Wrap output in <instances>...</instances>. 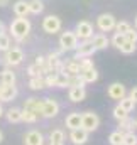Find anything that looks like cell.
<instances>
[{"instance_id": "41", "label": "cell", "mask_w": 137, "mask_h": 145, "mask_svg": "<svg viewBox=\"0 0 137 145\" xmlns=\"http://www.w3.org/2000/svg\"><path fill=\"white\" fill-rule=\"evenodd\" d=\"M129 96H130V98L134 100V103L137 105V86H134V88L130 89V95H129Z\"/></svg>"}, {"instance_id": "30", "label": "cell", "mask_w": 137, "mask_h": 145, "mask_svg": "<svg viewBox=\"0 0 137 145\" xmlns=\"http://www.w3.org/2000/svg\"><path fill=\"white\" fill-rule=\"evenodd\" d=\"M56 86L58 88H66L68 86V74L63 71L56 72Z\"/></svg>"}, {"instance_id": "7", "label": "cell", "mask_w": 137, "mask_h": 145, "mask_svg": "<svg viewBox=\"0 0 137 145\" xmlns=\"http://www.w3.org/2000/svg\"><path fill=\"white\" fill-rule=\"evenodd\" d=\"M115 24H117V19L112 15V14H102L98 15L97 19V25L102 32H110L115 29Z\"/></svg>"}, {"instance_id": "43", "label": "cell", "mask_w": 137, "mask_h": 145, "mask_svg": "<svg viewBox=\"0 0 137 145\" xmlns=\"http://www.w3.org/2000/svg\"><path fill=\"white\" fill-rule=\"evenodd\" d=\"M9 3V0H0V7H5Z\"/></svg>"}, {"instance_id": "23", "label": "cell", "mask_w": 137, "mask_h": 145, "mask_svg": "<svg viewBox=\"0 0 137 145\" xmlns=\"http://www.w3.org/2000/svg\"><path fill=\"white\" fill-rule=\"evenodd\" d=\"M0 74H2V83H3L5 86H12V84H15V72L14 71H10V69H3Z\"/></svg>"}, {"instance_id": "32", "label": "cell", "mask_w": 137, "mask_h": 145, "mask_svg": "<svg viewBox=\"0 0 137 145\" xmlns=\"http://www.w3.org/2000/svg\"><path fill=\"white\" fill-rule=\"evenodd\" d=\"M37 115L32 113V111H29V110H22V121H26V123H36L37 121Z\"/></svg>"}, {"instance_id": "12", "label": "cell", "mask_w": 137, "mask_h": 145, "mask_svg": "<svg viewBox=\"0 0 137 145\" xmlns=\"http://www.w3.org/2000/svg\"><path fill=\"white\" fill-rule=\"evenodd\" d=\"M24 145H44V137L39 130H31L24 137Z\"/></svg>"}, {"instance_id": "31", "label": "cell", "mask_w": 137, "mask_h": 145, "mask_svg": "<svg viewBox=\"0 0 137 145\" xmlns=\"http://www.w3.org/2000/svg\"><path fill=\"white\" fill-rule=\"evenodd\" d=\"M130 29H132V27H130V24H129V22H125V20H120V22H117V24H115V31H117V34L125 36Z\"/></svg>"}, {"instance_id": "10", "label": "cell", "mask_w": 137, "mask_h": 145, "mask_svg": "<svg viewBox=\"0 0 137 145\" xmlns=\"http://www.w3.org/2000/svg\"><path fill=\"white\" fill-rule=\"evenodd\" d=\"M107 95L112 98V100H122L124 96H127V89H125V86L122 84V83H112L110 86H108V89H107Z\"/></svg>"}, {"instance_id": "29", "label": "cell", "mask_w": 137, "mask_h": 145, "mask_svg": "<svg viewBox=\"0 0 137 145\" xmlns=\"http://www.w3.org/2000/svg\"><path fill=\"white\" fill-rule=\"evenodd\" d=\"M68 86L69 88H85V83L81 81L80 74H74V76H68Z\"/></svg>"}, {"instance_id": "11", "label": "cell", "mask_w": 137, "mask_h": 145, "mask_svg": "<svg viewBox=\"0 0 137 145\" xmlns=\"http://www.w3.org/2000/svg\"><path fill=\"white\" fill-rule=\"evenodd\" d=\"M69 140L74 145L86 144V140H88V132H86L85 128H81V127H80V128H73L71 133H69Z\"/></svg>"}, {"instance_id": "16", "label": "cell", "mask_w": 137, "mask_h": 145, "mask_svg": "<svg viewBox=\"0 0 137 145\" xmlns=\"http://www.w3.org/2000/svg\"><path fill=\"white\" fill-rule=\"evenodd\" d=\"M68 98L73 103H80L86 98V91H85V88H69Z\"/></svg>"}, {"instance_id": "13", "label": "cell", "mask_w": 137, "mask_h": 145, "mask_svg": "<svg viewBox=\"0 0 137 145\" xmlns=\"http://www.w3.org/2000/svg\"><path fill=\"white\" fill-rule=\"evenodd\" d=\"M17 96V88L15 84L12 86H0V101H12Z\"/></svg>"}, {"instance_id": "46", "label": "cell", "mask_w": 137, "mask_h": 145, "mask_svg": "<svg viewBox=\"0 0 137 145\" xmlns=\"http://www.w3.org/2000/svg\"><path fill=\"white\" fill-rule=\"evenodd\" d=\"M0 86H3V83H2V74H0Z\"/></svg>"}, {"instance_id": "3", "label": "cell", "mask_w": 137, "mask_h": 145, "mask_svg": "<svg viewBox=\"0 0 137 145\" xmlns=\"http://www.w3.org/2000/svg\"><path fill=\"white\" fill-rule=\"evenodd\" d=\"M24 61V51L19 49V47H10L5 51V56H3V63L7 66H17Z\"/></svg>"}, {"instance_id": "42", "label": "cell", "mask_w": 137, "mask_h": 145, "mask_svg": "<svg viewBox=\"0 0 137 145\" xmlns=\"http://www.w3.org/2000/svg\"><path fill=\"white\" fill-rule=\"evenodd\" d=\"M5 32V25H3V22L0 20V34H3Z\"/></svg>"}, {"instance_id": "5", "label": "cell", "mask_w": 137, "mask_h": 145, "mask_svg": "<svg viewBox=\"0 0 137 145\" xmlns=\"http://www.w3.org/2000/svg\"><path fill=\"white\" fill-rule=\"evenodd\" d=\"M78 37L74 36L73 31H66L59 36V46H61V51H74L76 46H78Z\"/></svg>"}, {"instance_id": "8", "label": "cell", "mask_w": 137, "mask_h": 145, "mask_svg": "<svg viewBox=\"0 0 137 145\" xmlns=\"http://www.w3.org/2000/svg\"><path fill=\"white\" fill-rule=\"evenodd\" d=\"M76 59H81V57H90V56H93L95 52H97V49H95V46L92 44V40H81V42H78V46H76Z\"/></svg>"}, {"instance_id": "4", "label": "cell", "mask_w": 137, "mask_h": 145, "mask_svg": "<svg viewBox=\"0 0 137 145\" xmlns=\"http://www.w3.org/2000/svg\"><path fill=\"white\" fill-rule=\"evenodd\" d=\"M74 36L78 37V40H90L93 37V25L92 22L88 20H80L76 24V29H74Z\"/></svg>"}, {"instance_id": "45", "label": "cell", "mask_w": 137, "mask_h": 145, "mask_svg": "<svg viewBox=\"0 0 137 145\" xmlns=\"http://www.w3.org/2000/svg\"><path fill=\"white\" fill-rule=\"evenodd\" d=\"M3 115V108H2V105H0V116Z\"/></svg>"}, {"instance_id": "39", "label": "cell", "mask_w": 137, "mask_h": 145, "mask_svg": "<svg viewBox=\"0 0 137 145\" xmlns=\"http://www.w3.org/2000/svg\"><path fill=\"white\" fill-rule=\"evenodd\" d=\"M124 42H125V36H122V34H117V32H115V36L112 37V44H113L115 47H119V49H120V46H122Z\"/></svg>"}, {"instance_id": "27", "label": "cell", "mask_w": 137, "mask_h": 145, "mask_svg": "<svg viewBox=\"0 0 137 145\" xmlns=\"http://www.w3.org/2000/svg\"><path fill=\"white\" fill-rule=\"evenodd\" d=\"M108 142H110V145H122V142H124V133L120 130L112 132L110 137H108Z\"/></svg>"}, {"instance_id": "40", "label": "cell", "mask_w": 137, "mask_h": 145, "mask_svg": "<svg viewBox=\"0 0 137 145\" xmlns=\"http://www.w3.org/2000/svg\"><path fill=\"white\" fill-rule=\"evenodd\" d=\"M125 40H129V42H134L137 44V31L136 29H130L127 34H125Z\"/></svg>"}, {"instance_id": "26", "label": "cell", "mask_w": 137, "mask_h": 145, "mask_svg": "<svg viewBox=\"0 0 137 145\" xmlns=\"http://www.w3.org/2000/svg\"><path fill=\"white\" fill-rule=\"evenodd\" d=\"M27 5H29V14H41L42 10H44V3H42V0H31V2H27Z\"/></svg>"}, {"instance_id": "2", "label": "cell", "mask_w": 137, "mask_h": 145, "mask_svg": "<svg viewBox=\"0 0 137 145\" xmlns=\"http://www.w3.org/2000/svg\"><path fill=\"white\" fill-rule=\"evenodd\" d=\"M98 125H100V118H98L97 113H93V111L81 113V128H85L88 133L90 132H95L98 128Z\"/></svg>"}, {"instance_id": "36", "label": "cell", "mask_w": 137, "mask_h": 145, "mask_svg": "<svg viewBox=\"0 0 137 145\" xmlns=\"http://www.w3.org/2000/svg\"><path fill=\"white\" fill-rule=\"evenodd\" d=\"M127 116H129V113H127L125 110H122L119 105L113 108V118H115V120H119V121H120V120H124V118H127Z\"/></svg>"}, {"instance_id": "17", "label": "cell", "mask_w": 137, "mask_h": 145, "mask_svg": "<svg viewBox=\"0 0 137 145\" xmlns=\"http://www.w3.org/2000/svg\"><path fill=\"white\" fill-rule=\"evenodd\" d=\"M92 44L95 46L97 51H102V49H107L108 47L110 40H108V37L105 36V34H97V36L92 37Z\"/></svg>"}, {"instance_id": "47", "label": "cell", "mask_w": 137, "mask_h": 145, "mask_svg": "<svg viewBox=\"0 0 137 145\" xmlns=\"http://www.w3.org/2000/svg\"><path fill=\"white\" fill-rule=\"evenodd\" d=\"M136 31H137V17H136Z\"/></svg>"}, {"instance_id": "24", "label": "cell", "mask_w": 137, "mask_h": 145, "mask_svg": "<svg viewBox=\"0 0 137 145\" xmlns=\"http://www.w3.org/2000/svg\"><path fill=\"white\" fill-rule=\"evenodd\" d=\"M119 106L122 110H125L127 113H130L132 110L136 108V103H134V100L130 96H124L122 100H119Z\"/></svg>"}, {"instance_id": "48", "label": "cell", "mask_w": 137, "mask_h": 145, "mask_svg": "<svg viewBox=\"0 0 137 145\" xmlns=\"http://www.w3.org/2000/svg\"><path fill=\"white\" fill-rule=\"evenodd\" d=\"M51 145H63V144H51Z\"/></svg>"}, {"instance_id": "9", "label": "cell", "mask_w": 137, "mask_h": 145, "mask_svg": "<svg viewBox=\"0 0 137 145\" xmlns=\"http://www.w3.org/2000/svg\"><path fill=\"white\" fill-rule=\"evenodd\" d=\"M42 29L44 32L47 34H56L61 31V19L56 17V15H47L44 20H42Z\"/></svg>"}, {"instance_id": "28", "label": "cell", "mask_w": 137, "mask_h": 145, "mask_svg": "<svg viewBox=\"0 0 137 145\" xmlns=\"http://www.w3.org/2000/svg\"><path fill=\"white\" fill-rule=\"evenodd\" d=\"M49 140H51V144H63V140H65V132H63V130H53L51 135H49Z\"/></svg>"}, {"instance_id": "20", "label": "cell", "mask_w": 137, "mask_h": 145, "mask_svg": "<svg viewBox=\"0 0 137 145\" xmlns=\"http://www.w3.org/2000/svg\"><path fill=\"white\" fill-rule=\"evenodd\" d=\"M80 78L81 81L86 84V83H95L98 79V71L93 68V69H86V71H81L80 72Z\"/></svg>"}, {"instance_id": "14", "label": "cell", "mask_w": 137, "mask_h": 145, "mask_svg": "<svg viewBox=\"0 0 137 145\" xmlns=\"http://www.w3.org/2000/svg\"><path fill=\"white\" fill-rule=\"evenodd\" d=\"M22 110H29V111L36 113L37 116H41V110H42V100H37V98H29V100H26V103H24V108H22Z\"/></svg>"}, {"instance_id": "34", "label": "cell", "mask_w": 137, "mask_h": 145, "mask_svg": "<svg viewBox=\"0 0 137 145\" xmlns=\"http://www.w3.org/2000/svg\"><path fill=\"white\" fill-rule=\"evenodd\" d=\"M124 145H137V135L134 132H129V133H124Z\"/></svg>"}, {"instance_id": "25", "label": "cell", "mask_w": 137, "mask_h": 145, "mask_svg": "<svg viewBox=\"0 0 137 145\" xmlns=\"http://www.w3.org/2000/svg\"><path fill=\"white\" fill-rule=\"evenodd\" d=\"M29 88L31 89H44L46 88V81H44V78L42 76H36V78H31V81H29Z\"/></svg>"}, {"instance_id": "21", "label": "cell", "mask_w": 137, "mask_h": 145, "mask_svg": "<svg viewBox=\"0 0 137 145\" xmlns=\"http://www.w3.org/2000/svg\"><path fill=\"white\" fill-rule=\"evenodd\" d=\"M134 128H136V121H134V120H130L129 116L119 121V130H120L122 133H129V132H134Z\"/></svg>"}, {"instance_id": "19", "label": "cell", "mask_w": 137, "mask_h": 145, "mask_svg": "<svg viewBox=\"0 0 137 145\" xmlns=\"http://www.w3.org/2000/svg\"><path fill=\"white\" fill-rule=\"evenodd\" d=\"M66 127H68L69 130H73V128H80L81 127V113H69L68 116H66Z\"/></svg>"}, {"instance_id": "15", "label": "cell", "mask_w": 137, "mask_h": 145, "mask_svg": "<svg viewBox=\"0 0 137 145\" xmlns=\"http://www.w3.org/2000/svg\"><path fill=\"white\" fill-rule=\"evenodd\" d=\"M63 72H66L68 76H74V74H80V61L76 59V57H73V59H69L68 63L63 66Z\"/></svg>"}, {"instance_id": "18", "label": "cell", "mask_w": 137, "mask_h": 145, "mask_svg": "<svg viewBox=\"0 0 137 145\" xmlns=\"http://www.w3.org/2000/svg\"><path fill=\"white\" fill-rule=\"evenodd\" d=\"M14 14H15L17 17H27V14H29V5H27V2H26V0H17V2L14 3Z\"/></svg>"}, {"instance_id": "6", "label": "cell", "mask_w": 137, "mask_h": 145, "mask_svg": "<svg viewBox=\"0 0 137 145\" xmlns=\"http://www.w3.org/2000/svg\"><path fill=\"white\" fill-rule=\"evenodd\" d=\"M59 113V103L53 98L42 100V110H41V116L44 118H54Z\"/></svg>"}, {"instance_id": "50", "label": "cell", "mask_w": 137, "mask_h": 145, "mask_svg": "<svg viewBox=\"0 0 137 145\" xmlns=\"http://www.w3.org/2000/svg\"><path fill=\"white\" fill-rule=\"evenodd\" d=\"M122 145H124V144H122Z\"/></svg>"}, {"instance_id": "1", "label": "cell", "mask_w": 137, "mask_h": 145, "mask_svg": "<svg viewBox=\"0 0 137 145\" xmlns=\"http://www.w3.org/2000/svg\"><path fill=\"white\" fill-rule=\"evenodd\" d=\"M10 32H12V37L17 40L26 39L31 32V22L27 20V17H17L10 24Z\"/></svg>"}, {"instance_id": "35", "label": "cell", "mask_w": 137, "mask_h": 145, "mask_svg": "<svg viewBox=\"0 0 137 145\" xmlns=\"http://www.w3.org/2000/svg\"><path fill=\"white\" fill-rule=\"evenodd\" d=\"M120 51H122L124 54H132V52H136V44H134V42L125 40V42L120 46Z\"/></svg>"}, {"instance_id": "38", "label": "cell", "mask_w": 137, "mask_h": 145, "mask_svg": "<svg viewBox=\"0 0 137 145\" xmlns=\"http://www.w3.org/2000/svg\"><path fill=\"white\" fill-rule=\"evenodd\" d=\"M27 72H29V76H31V78H36V76H42V68H39L37 64H31V66L27 68Z\"/></svg>"}, {"instance_id": "22", "label": "cell", "mask_w": 137, "mask_h": 145, "mask_svg": "<svg viewBox=\"0 0 137 145\" xmlns=\"http://www.w3.org/2000/svg\"><path fill=\"white\" fill-rule=\"evenodd\" d=\"M5 116H7V120L10 123H19V121H22V110L20 108H10V110H7Z\"/></svg>"}, {"instance_id": "33", "label": "cell", "mask_w": 137, "mask_h": 145, "mask_svg": "<svg viewBox=\"0 0 137 145\" xmlns=\"http://www.w3.org/2000/svg\"><path fill=\"white\" fill-rule=\"evenodd\" d=\"M78 61H80V72L86 71V69H93V68H95V66H93V61L88 59V57H81V59H78Z\"/></svg>"}, {"instance_id": "44", "label": "cell", "mask_w": 137, "mask_h": 145, "mask_svg": "<svg viewBox=\"0 0 137 145\" xmlns=\"http://www.w3.org/2000/svg\"><path fill=\"white\" fill-rule=\"evenodd\" d=\"M3 140V133H2V130H0V142Z\"/></svg>"}, {"instance_id": "49", "label": "cell", "mask_w": 137, "mask_h": 145, "mask_svg": "<svg viewBox=\"0 0 137 145\" xmlns=\"http://www.w3.org/2000/svg\"><path fill=\"white\" fill-rule=\"evenodd\" d=\"M136 128H137V120H136Z\"/></svg>"}, {"instance_id": "37", "label": "cell", "mask_w": 137, "mask_h": 145, "mask_svg": "<svg viewBox=\"0 0 137 145\" xmlns=\"http://www.w3.org/2000/svg\"><path fill=\"white\" fill-rule=\"evenodd\" d=\"M7 49H10V37L3 32L0 34V51H7Z\"/></svg>"}]
</instances>
